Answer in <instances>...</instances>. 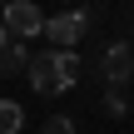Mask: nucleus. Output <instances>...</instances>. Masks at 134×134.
I'll return each mask as SVG.
<instances>
[{"label":"nucleus","instance_id":"nucleus-6","mask_svg":"<svg viewBox=\"0 0 134 134\" xmlns=\"http://www.w3.org/2000/svg\"><path fill=\"white\" fill-rule=\"evenodd\" d=\"M20 124H25V109L15 99H5L0 104V134H20Z\"/></svg>","mask_w":134,"mask_h":134},{"label":"nucleus","instance_id":"nucleus-4","mask_svg":"<svg viewBox=\"0 0 134 134\" xmlns=\"http://www.w3.org/2000/svg\"><path fill=\"white\" fill-rule=\"evenodd\" d=\"M129 75H134V50H129V40H114V45L104 50V80L119 90Z\"/></svg>","mask_w":134,"mask_h":134},{"label":"nucleus","instance_id":"nucleus-7","mask_svg":"<svg viewBox=\"0 0 134 134\" xmlns=\"http://www.w3.org/2000/svg\"><path fill=\"white\" fill-rule=\"evenodd\" d=\"M40 134H75V119H70V114H50Z\"/></svg>","mask_w":134,"mask_h":134},{"label":"nucleus","instance_id":"nucleus-1","mask_svg":"<svg viewBox=\"0 0 134 134\" xmlns=\"http://www.w3.org/2000/svg\"><path fill=\"white\" fill-rule=\"evenodd\" d=\"M80 80V55L75 50H40L30 60V90L35 94H60Z\"/></svg>","mask_w":134,"mask_h":134},{"label":"nucleus","instance_id":"nucleus-5","mask_svg":"<svg viewBox=\"0 0 134 134\" xmlns=\"http://www.w3.org/2000/svg\"><path fill=\"white\" fill-rule=\"evenodd\" d=\"M30 60H35V55H25V45H20L15 35H5V50H0V70H5V75H20V70H30Z\"/></svg>","mask_w":134,"mask_h":134},{"label":"nucleus","instance_id":"nucleus-3","mask_svg":"<svg viewBox=\"0 0 134 134\" xmlns=\"http://www.w3.org/2000/svg\"><path fill=\"white\" fill-rule=\"evenodd\" d=\"M45 40H55V50H75V40H85V10L50 15V25H45Z\"/></svg>","mask_w":134,"mask_h":134},{"label":"nucleus","instance_id":"nucleus-2","mask_svg":"<svg viewBox=\"0 0 134 134\" xmlns=\"http://www.w3.org/2000/svg\"><path fill=\"white\" fill-rule=\"evenodd\" d=\"M45 15H40V5L35 0H5V35H15V40H35V35H45Z\"/></svg>","mask_w":134,"mask_h":134},{"label":"nucleus","instance_id":"nucleus-8","mask_svg":"<svg viewBox=\"0 0 134 134\" xmlns=\"http://www.w3.org/2000/svg\"><path fill=\"white\" fill-rule=\"evenodd\" d=\"M104 109H109V119H124V94L109 85V94H104Z\"/></svg>","mask_w":134,"mask_h":134}]
</instances>
